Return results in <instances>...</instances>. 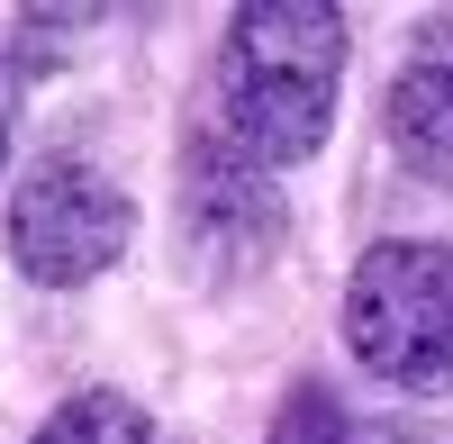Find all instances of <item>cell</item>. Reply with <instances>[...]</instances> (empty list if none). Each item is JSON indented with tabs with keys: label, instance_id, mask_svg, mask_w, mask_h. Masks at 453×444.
<instances>
[{
	"label": "cell",
	"instance_id": "cell-1",
	"mask_svg": "<svg viewBox=\"0 0 453 444\" xmlns=\"http://www.w3.org/2000/svg\"><path fill=\"white\" fill-rule=\"evenodd\" d=\"M335 82H345V10L245 0L218 46V136L263 172L309 164L335 127Z\"/></svg>",
	"mask_w": 453,
	"mask_h": 444
},
{
	"label": "cell",
	"instance_id": "cell-2",
	"mask_svg": "<svg viewBox=\"0 0 453 444\" xmlns=\"http://www.w3.org/2000/svg\"><path fill=\"white\" fill-rule=\"evenodd\" d=\"M345 345L390 390H453V245L390 236L345 281Z\"/></svg>",
	"mask_w": 453,
	"mask_h": 444
},
{
	"label": "cell",
	"instance_id": "cell-3",
	"mask_svg": "<svg viewBox=\"0 0 453 444\" xmlns=\"http://www.w3.org/2000/svg\"><path fill=\"white\" fill-rule=\"evenodd\" d=\"M127 236H136V200L91 155H36L27 164L19 200H10V254L27 281L82 290L127 254Z\"/></svg>",
	"mask_w": 453,
	"mask_h": 444
},
{
	"label": "cell",
	"instance_id": "cell-4",
	"mask_svg": "<svg viewBox=\"0 0 453 444\" xmlns=\"http://www.w3.org/2000/svg\"><path fill=\"white\" fill-rule=\"evenodd\" d=\"M181 236L209 272H245L281 245V200L263 181L254 155H236L226 136H200L181 164Z\"/></svg>",
	"mask_w": 453,
	"mask_h": 444
},
{
	"label": "cell",
	"instance_id": "cell-5",
	"mask_svg": "<svg viewBox=\"0 0 453 444\" xmlns=\"http://www.w3.org/2000/svg\"><path fill=\"white\" fill-rule=\"evenodd\" d=\"M390 145L408 172L426 181H453V19H426L418 46H408L399 82H390Z\"/></svg>",
	"mask_w": 453,
	"mask_h": 444
},
{
	"label": "cell",
	"instance_id": "cell-6",
	"mask_svg": "<svg viewBox=\"0 0 453 444\" xmlns=\"http://www.w3.org/2000/svg\"><path fill=\"white\" fill-rule=\"evenodd\" d=\"M36 444H155V417L127 390H73L64 409L36 426Z\"/></svg>",
	"mask_w": 453,
	"mask_h": 444
},
{
	"label": "cell",
	"instance_id": "cell-7",
	"mask_svg": "<svg viewBox=\"0 0 453 444\" xmlns=\"http://www.w3.org/2000/svg\"><path fill=\"white\" fill-rule=\"evenodd\" d=\"M273 444H354V426L326 390H290V409L273 417Z\"/></svg>",
	"mask_w": 453,
	"mask_h": 444
},
{
	"label": "cell",
	"instance_id": "cell-8",
	"mask_svg": "<svg viewBox=\"0 0 453 444\" xmlns=\"http://www.w3.org/2000/svg\"><path fill=\"white\" fill-rule=\"evenodd\" d=\"M19 82H27V64H19V55H0V164H10V119H19Z\"/></svg>",
	"mask_w": 453,
	"mask_h": 444
}]
</instances>
